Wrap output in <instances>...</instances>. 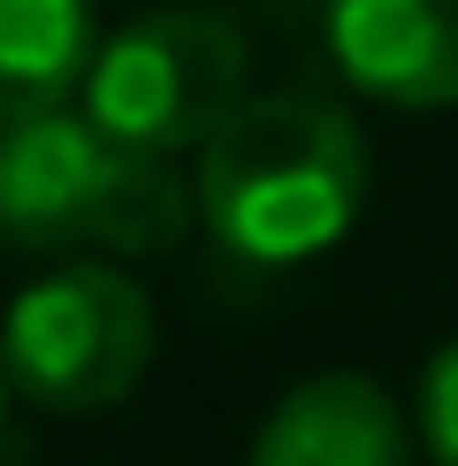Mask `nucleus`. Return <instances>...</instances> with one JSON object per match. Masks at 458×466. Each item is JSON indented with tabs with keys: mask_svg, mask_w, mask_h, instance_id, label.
I'll list each match as a JSON object with an SVG mask.
<instances>
[{
	"mask_svg": "<svg viewBox=\"0 0 458 466\" xmlns=\"http://www.w3.org/2000/svg\"><path fill=\"white\" fill-rule=\"evenodd\" d=\"M92 46V0H0V123L69 107Z\"/></svg>",
	"mask_w": 458,
	"mask_h": 466,
	"instance_id": "7",
	"label": "nucleus"
},
{
	"mask_svg": "<svg viewBox=\"0 0 458 466\" xmlns=\"http://www.w3.org/2000/svg\"><path fill=\"white\" fill-rule=\"evenodd\" d=\"M329 62L382 107H458V0H329Z\"/></svg>",
	"mask_w": 458,
	"mask_h": 466,
	"instance_id": "5",
	"label": "nucleus"
},
{
	"mask_svg": "<svg viewBox=\"0 0 458 466\" xmlns=\"http://www.w3.org/2000/svg\"><path fill=\"white\" fill-rule=\"evenodd\" d=\"M420 443H428L435 466H458V337L435 344L428 367H420Z\"/></svg>",
	"mask_w": 458,
	"mask_h": 466,
	"instance_id": "8",
	"label": "nucleus"
},
{
	"mask_svg": "<svg viewBox=\"0 0 458 466\" xmlns=\"http://www.w3.org/2000/svg\"><path fill=\"white\" fill-rule=\"evenodd\" d=\"M191 229L176 161L107 138L92 115L46 107L0 123V245L15 252H168Z\"/></svg>",
	"mask_w": 458,
	"mask_h": 466,
	"instance_id": "2",
	"label": "nucleus"
},
{
	"mask_svg": "<svg viewBox=\"0 0 458 466\" xmlns=\"http://www.w3.org/2000/svg\"><path fill=\"white\" fill-rule=\"evenodd\" d=\"M244 466H413V436L374 375L321 367L267 405Z\"/></svg>",
	"mask_w": 458,
	"mask_h": 466,
	"instance_id": "6",
	"label": "nucleus"
},
{
	"mask_svg": "<svg viewBox=\"0 0 458 466\" xmlns=\"http://www.w3.org/2000/svg\"><path fill=\"white\" fill-rule=\"evenodd\" d=\"M367 207V138L321 92H260L199 146V222L244 268H298Z\"/></svg>",
	"mask_w": 458,
	"mask_h": 466,
	"instance_id": "1",
	"label": "nucleus"
},
{
	"mask_svg": "<svg viewBox=\"0 0 458 466\" xmlns=\"http://www.w3.org/2000/svg\"><path fill=\"white\" fill-rule=\"evenodd\" d=\"M0 436H8V367H0Z\"/></svg>",
	"mask_w": 458,
	"mask_h": 466,
	"instance_id": "9",
	"label": "nucleus"
},
{
	"mask_svg": "<svg viewBox=\"0 0 458 466\" xmlns=\"http://www.w3.org/2000/svg\"><path fill=\"white\" fill-rule=\"evenodd\" d=\"M85 115L138 153H199L244 100V31L214 8H153L92 46Z\"/></svg>",
	"mask_w": 458,
	"mask_h": 466,
	"instance_id": "4",
	"label": "nucleus"
},
{
	"mask_svg": "<svg viewBox=\"0 0 458 466\" xmlns=\"http://www.w3.org/2000/svg\"><path fill=\"white\" fill-rule=\"evenodd\" d=\"M8 390L38 413H100L123 405L153 367V299L107 260H69L24 283L0 314Z\"/></svg>",
	"mask_w": 458,
	"mask_h": 466,
	"instance_id": "3",
	"label": "nucleus"
}]
</instances>
